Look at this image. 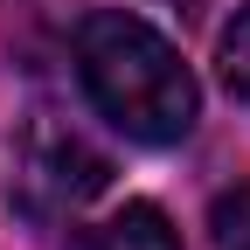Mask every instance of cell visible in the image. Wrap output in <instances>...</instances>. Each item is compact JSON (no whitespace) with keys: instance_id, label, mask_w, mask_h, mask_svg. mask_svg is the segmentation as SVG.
<instances>
[{"instance_id":"obj_1","label":"cell","mask_w":250,"mask_h":250,"mask_svg":"<svg viewBox=\"0 0 250 250\" xmlns=\"http://www.w3.org/2000/svg\"><path fill=\"white\" fill-rule=\"evenodd\" d=\"M77 77L90 90V104L139 146H174L195 132L202 98H195L181 49L125 7H98L77 21Z\"/></svg>"},{"instance_id":"obj_2","label":"cell","mask_w":250,"mask_h":250,"mask_svg":"<svg viewBox=\"0 0 250 250\" xmlns=\"http://www.w3.org/2000/svg\"><path fill=\"white\" fill-rule=\"evenodd\" d=\"M104 160L90 153L77 132H56V125H35L21 146V202L35 208V215H62V208H83L90 195L104 188Z\"/></svg>"},{"instance_id":"obj_3","label":"cell","mask_w":250,"mask_h":250,"mask_svg":"<svg viewBox=\"0 0 250 250\" xmlns=\"http://www.w3.org/2000/svg\"><path fill=\"white\" fill-rule=\"evenodd\" d=\"M70 250H181V236H174V223L153 202H125V208L104 215V223L77 229Z\"/></svg>"},{"instance_id":"obj_4","label":"cell","mask_w":250,"mask_h":250,"mask_svg":"<svg viewBox=\"0 0 250 250\" xmlns=\"http://www.w3.org/2000/svg\"><path fill=\"white\" fill-rule=\"evenodd\" d=\"M208 229H215V250H250V188H229V195H215Z\"/></svg>"},{"instance_id":"obj_5","label":"cell","mask_w":250,"mask_h":250,"mask_svg":"<svg viewBox=\"0 0 250 250\" xmlns=\"http://www.w3.org/2000/svg\"><path fill=\"white\" fill-rule=\"evenodd\" d=\"M223 83L250 104V7H236V21L223 28Z\"/></svg>"}]
</instances>
